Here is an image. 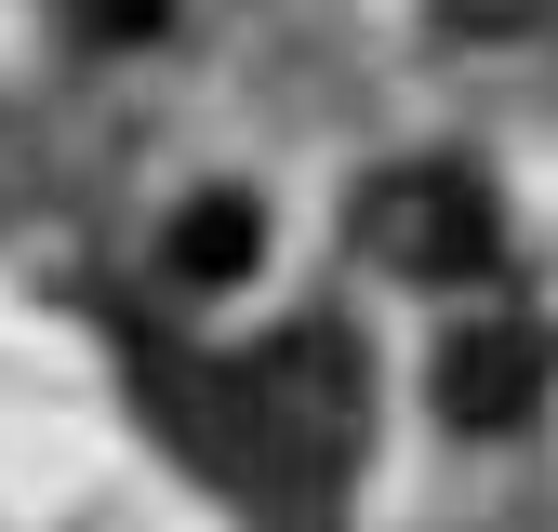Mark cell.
<instances>
[{
  "instance_id": "5",
  "label": "cell",
  "mask_w": 558,
  "mask_h": 532,
  "mask_svg": "<svg viewBox=\"0 0 558 532\" xmlns=\"http://www.w3.org/2000/svg\"><path fill=\"white\" fill-rule=\"evenodd\" d=\"M66 14H81V40H147L173 0H66Z\"/></svg>"
},
{
  "instance_id": "3",
  "label": "cell",
  "mask_w": 558,
  "mask_h": 532,
  "mask_svg": "<svg viewBox=\"0 0 558 532\" xmlns=\"http://www.w3.org/2000/svg\"><path fill=\"white\" fill-rule=\"evenodd\" d=\"M439 413H452L465 439L532 426V413H545V332H532V319H478V332H452V347H439Z\"/></svg>"
},
{
  "instance_id": "4",
  "label": "cell",
  "mask_w": 558,
  "mask_h": 532,
  "mask_svg": "<svg viewBox=\"0 0 558 532\" xmlns=\"http://www.w3.org/2000/svg\"><path fill=\"white\" fill-rule=\"evenodd\" d=\"M253 253H266L253 200H186V214H173V280H240Z\"/></svg>"
},
{
  "instance_id": "1",
  "label": "cell",
  "mask_w": 558,
  "mask_h": 532,
  "mask_svg": "<svg viewBox=\"0 0 558 532\" xmlns=\"http://www.w3.org/2000/svg\"><path fill=\"white\" fill-rule=\"evenodd\" d=\"M227 466L253 493H332L360 466V347L332 319L279 332L227 373Z\"/></svg>"
},
{
  "instance_id": "2",
  "label": "cell",
  "mask_w": 558,
  "mask_h": 532,
  "mask_svg": "<svg viewBox=\"0 0 558 532\" xmlns=\"http://www.w3.org/2000/svg\"><path fill=\"white\" fill-rule=\"evenodd\" d=\"M373 266H399V280H493L506 266V227H493V186L452 173V160H412L373 186V214H360Z\"/></svg>"
}]
</instances>
